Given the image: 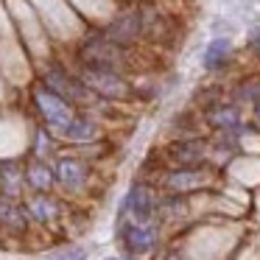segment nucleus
<instances>
[{"label":"nucleus","mask_w":260,"mask_h":260,"mask_svg":"<svg viewBox=\"0 0 260 260\" xmlns=\"http://www.w3.org/2000/svg\"><path fill=\"white\" fill-rule=\"evenodd\" d=\"M48 81H51V87H56L59 92H68V95H73V98H81V87L73 84L70 79H64L59 70H51V73H48Z\"/></svg>","instance_id":"obj_9"},{"label":"nucleus","mask_w":260,"mask_h":260,"mask_svg":"<svg viewBox=\"0 0 260 260\" xmlns=\"http://www.w3.org/2000/svg\"><path fill=\"white\" fill-rule=\"evenodd\" d=\"M171 260H176V257H171Z\"/></svg>","instance_id":"obj_18"},{"label":"nucleus","mask_w":260,"mask_h":260,"mask_svg":"<svg viewBox=\"0 0 260 260\" xmlns=\"http://www.w3.org/2000/svg\"><path fill=\"white\" fill-rule=\"evenodd\" d=\"M129 210H132V215H135L140 224H146V221L151 218V213H154V196H151V190H148V187H143V185L132 187V193H129Z\"/></svg>","instance_id":"obj_4"},{"label":"nucleus","mask_w":260,"mask_h":260,"mask_svg":"<svg viewBox=\"0 0 260 260\" xmlns=\"http://www.w3.org/2000/svg\"><path fill=\"white\" fill-rule=\"evenodd\" d=\"M51 260H87V252H84V249H68V252L53 254Z\"/></svg>","instance_id":"obj_14"},{"label":"nucleus","mask_w":260,"mask_h":260,"mask_svg":"<svg viewBox=\"0 0 260 260\" xmlns=\"http://www.w3.org/2000/svg\"><path fill=\"white\" fill-rule=\"evenodd\" d=\"M84 59H87L90 68H101V70H115L118 68V53H115V48H112V40L109 42H101V40L90 42L87 51H84Z\"/></svg>","instance_id":"obj_3"},{"label":"nucleus","mask_w":260,"mask_h":260,"mask_svg":"<svg viewBox=\"0 0 260 260\" xmlns=\"http://www.w3.org/2000/svg\"><path fill=\"white\" fill-rule=\"evenodd\" d=\"M59 179H62L64 187H81V182H84V165L76 162V159H62L59 162Z\"/></svg>","instance_id":"obj_6"},{"label":"nucleus","mask_w":260,"mask_h":260,"mask_svg":"<svg viewBox=\"0 0 260 260\" xmlns=\"http://www.w3.org/2000/svg\"><path fill=\"white\" fill-rule=\"evenodd\" d=\"M87 84L92 87V90H98V92H104V95H123L126 92V87H123V81L118 79V73L115 70H101V68H90L87 70Z\"/></svg>","instance_id":"obj_2"},{"label":"nucleus","mask_w":260,"mask_h":260,"mask_svg":"<svg viewBox=\"0 0 260 260\" xmlns=\"http://www.w3.org/2000/svg\"><path fill=\"white\" fill-rule=\"evenodd\" d=\"M213 123H218V126H235L238 123V115L232 112V109H224V112H215L213 115Z\"/></svg>","instance_id":"obj_12"},{"label":"nucleus","mask_w":260,"mask_h":260,"mask_svg":"<svg viewBox=\"0 0 260 260\" xmlns=\"http://www.w3.org/2000/svg\"><path fill=\"white\" fill-rule=\"evenodd\" d=\"M168 182H171L174 187H185V185H193V182H199V176H190V174H174Z\"/></svg>","instance_id":"obj_15"},{"label":"nucleus","mask_w":260,"mask_h":260,"mask_svg":"<svg viewBox=\"0 0 260 260\" xmlns=\"http://www.w3.org/2000/svg\"><path fill=\"white\" fill-rule=\"evenodd\" d=\"M107 260H115V257H107Z\"/></svg>","instance_id":"obj_17"},{"label":"nucleus","mask_w":260,"mask_h":260,"mask_svg":"<svg viewBox=\"0 0 260 260\" xmlns=\"http://www.w3.org/2000/svg\"><path fill=\"white\" fill-rule=\"evenodd\" d=\"M0 176H3V182H6V193L9 196H14L17 193V182H20V174L14 171L12 162H3L0 165Z\"/></svg>","instance_id":"obj_11"},{"label":"nucleus","mask_w":260,"mask_h":260,"mask_svg":"<svg viewBox=\"0 0 260 260\" xmlns=\"http://www.w3.org/2000/svg\"><path fill=\"white\" fill-rule=\"evenodd\" d=\"M226 56H230V42H226V40H213L207 45V51H204V68H207V70L221 68Z\"/></svg>","instance_id":"obj_7"},{"label":"nucleus","mask_w":260,"mask_h":260,"mask_svg":"<svg viewBox=\"0 0 260 260\" xmlns=\"http://www.w3.org/2000/svg\"><path fill=\"white\" fill-rule=\"evenodd\" d=\"M137 34V14H126L109 28V40L112 42H129Z\"/></svg>","instance_id":"obj_8"},{"label":"nucleus","mask_w":260,"mask_h":260,"mask_svg":"<svg viewBox=\"0 0 260 260\" xmlns=\"http://www.w3.org/2000/svg\"><path fill=\"white\" fill-rule=\"evenodd\" d=\"M257 120H260V109H257Z\"/></svg>","instance_id":"obj_16"},{"label":"nucleus","mask_w":260,"mask_h":260,"mask_svg":"<svg viewBox=\"0 0 260 260\" xmlns=\"http://www.w3.org/2000/svg\"><path fill=\"white\" fill-rule=\"evenodd\" d=\"M68 137H73V140H90V137H95V126L90 120L79 118L68 126Z\"/></svg>","instance_id":"obj_10"},{"label":"nucleus","mask_w":260,"mask_h":260,"mask_svg":"<svg viewBox=\"0 0 260 260\" xmlns=\"http://www.w3.org/2000/svg\"><path fill=\"white\" fill-rule=\"evenodd\" d=\"M154 243H157V232H154L151 226H146V224H135V226H129V230H126V246H129L135 254L148 252V249H151Z\"/></svg>","instance_id":"obj_5"},{"label":"nucleus","mask_w":260,"mask_h":260,"mask_svg":"<svg viewBox=\"0 0 260 260\" xmlns=\"http://www.w3.org/2000/svg\"><path fill=\"white\" fill-rule=\"evenodd\" d=\"M31 179H34L37 187H48V185H51V174H48V168H31Z\"/></svg>","instance_id":"obj_13"},{"label":"nucleus","mask_w":260,"mask_h":260,"mask_svg":"<svg viewBox=\"0 0 260 260\" xmlns=\"http://www.w3.org/2000/svg\"><path fill=\"white\" fill-rule=\"evenodd\" d=\"M37 104H40V109H42V115H45L48 123L68 132V126L73 123V115H70L68 104H64L62 98L53 95V92H48V90H40L37 92Z\"/></svg>","instance_id":"obj_1"}]
</instances>
